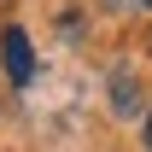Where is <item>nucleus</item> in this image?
Wrapping results in <instances>:
<instances>
[{
  "instance_id": "20e7f679",
  "label": "nucleus",
  "mask_w": 152,
  "mask_h": 152,
  "mask_svg": "<svg viewBox=\"0 0 152 152\" xmlns=\"http://www.w3.org/2000/svg\"><path fill=\"white\" fill-rule=\"evenodd\" d=\"M111 6H123V12H129V6H152V0H111Z\"/></svg>"
},
{
  "instance_id": "7ed1b4c3",
  "label": "nucleus",
  "mask_w": 152,
  "mask_h": 152,
  "mask_svg": "<svg viewBox=\"0 0 152 152\" xmlns=\"http://www.w3.org/2000/svg\"><path fill=\"white\" fill-rule=\"evenodd\" d=\"M140 140H146V152H152V111H146V129H140Z\"/></svg>"
},
{
  "instance_id": "f03ea898",
  "label": "nucleus",
  "mask_w": 152,
  "mask_h": 152,
  "mask_svg": "<svg viewBox=\"0 0 152 152\" xmlns=\"http://www.w3.org/2000/svg\"><path fill=\"white\" fill-rule=\"evenodd\" d=\"M111 111H117V117L134 111V82H129V76H111Z\"/></svg>"
},
{
  "instance_id": "f257e3e1",
  "label": "nucleus",
  "mask_w": 152,
  "mask_h": 152,
  "mask_svg": "<svg viewBox=\"0 0 152 152\" xmlns=\"http://www.w3.org/2000/svg\"><path fill=\"white\" fill-rule=\"evenodd\" d=\"M0 64L12 76V88H29V82H35V47L23 35V23H6V29H0Z\"/></svg>"
}]
</instances>
